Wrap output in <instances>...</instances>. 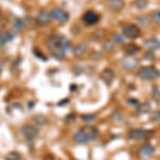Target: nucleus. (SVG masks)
<instances>
[{
    "instance_id": "22",
    "label": "nucleus",
    "mask_w": 160,
    "mask_h": 160,
    "mask_svg": "<svg viewBox=\"0 0 160 160\" xmlns=\"http://www.w3.org/2000/svg\"><path fill=\"white\" fill-rule=\"evenodd\" d=\"M25 28V22L22 19H16L14 24V29L16 31H20Z\"/></svg>"
},
{
    "instance_id": "15",
    "label": "nucleus",
    "mask_w": 160,
    "mask_h": 160,
    "mask_svg": "<svg viewBox=\"0 0 160 160\" xmlns=\"http://www.w3.org/2000/svg\"><path fill=\"white\" fill-rule=\"evenodd\" d=\"M155 152H156L155 146H153L152 144H145V145H143L140 148L139 154H140L141 157H148V156H152Z\"/></svg>"
},
{
    "instance_id": "1",
    "label": "nucleus",
    "mask_w": 160,
    "mask_h": 160,
    "mask_svg": "<svg viewBox=\"0 0 160 160\" xmlns=\"http://www.w3.org/2000/svg\"><path fill=\"white\" fill-rule=\"evenodd\" d=\"M47 49L57 59H64L71 48V42L63 35H51L46 43Z\"/></svg>"
},
{
    "instance_id": "12",
    "label": "nucleus",
    "mask_w": 160,
    "mask_h": 160,
    "mask_svg": "<svg viewBox=\"0 0 160 160\" xmlns=\"http://www.w3.org/2000/svg\"><path fill=\"white\" fill-rule=\"evenodd\" d=\"M144 47L148 51H157L160 49V40L157 38H151L144 41Z\"/></svg>"
},
{
    "instance_id": "21",
    "label": "nucleus",
    "mask_w": 160,
    "mask_h": 160,
    "mask_svg": "<svg viewBox=\"0 0 160 160\" xmlns=\"http://www.w3.org/2000/svg\"><path fill=\"white\" fill-rule=\"evenodd\" d=\"M6 160H22V156H20V154L17 153V152H11V153L7 156Z\"/></svg>"
},
{
    "instance_id": "3",
    "label": "nucleus",
    "mask_w": 160,
    "mask_h": 160,
    "mask_svg": "<svg viewBox=\"0 0 160 160\" xmlns=\"http://www.w3.org/2000/svg\"><path fill=\"white\" fill-rule=\"evenodd\" d=\"M155 135L153 129H143V128H135L128 132V139L132 141H142L148 138H151Z\"/></svg>"
},
{
    "instance_id": "17",
    "label": "nucleus",
    "mask_w": 160,
    "mask_h": 160,
    "mask_svg": "<svg viewBox=\"0 0 160 160\" xmlns=\"http://www.w3.org/2000/svg\"><path fill=\"white\" fill-rule=\"evenodd\" d=\"M14 38L15 35L10 31H4V32L0 33V46L6 45L7 43L11 42V41L14 40Z\"/></svg>"
},
{
    "instance_id": "2",
    "label": "nucleus",
    "mask_w": 160,
    "mask_h": 160,
    "mask_svg": "<svg viewBox=\"0 0 160 160\" xmlns=\"http://www.w3.org/2000/svg\"><path fill=\"white\" fill-rule=\"evenodd\" d=\"M99 136V130L95 126L86 125L82 126L80 129L75 132L73 140L78 144H87L96 140Z\"/></svg>"
},
{
    "instance_id": "27",
    "label": "nucleus",
    "mask_w": 160,
    "mask_h": 160,
    "mask_svg": "<svg viewBox=\"0 0 160 160\" xmlns=\"http://www.w3.org/2000/svg\"><path fill=\"white\" fill-rule=\"evenodd\" d=\"M112 40L115 41L118 44H122L124 42V38L121 37V35H118V33H114V34L112 35Z\"/></svg>"
},
{
    "instance_id": "16",
    "label": "nucleus",
    "mask_w": 160,
    "mask_h": 160,
    "mask_svg": "<svg viewBox=\"0 0 160 160\" xmlns=\"http://www.w3.org/2000/svg\"><path fill=\"white\" fill-rule=\"evenodd\" d=\"M123 50L127 56H133V55H136V53L140 52L141 48L139 47L138 45H136V44H128V45L124 46Z\"/></svg>"
},
{
    "instance_id": "26",
    "label": "nucleus",
    "mask_w": 160,
    "mask_h": 160,
    "mask_svg": "<svg viewBox=\"0 0 160 160\" xmlns=\"http://www.w3.org/2000/svg\"><path fill=\"white\" fill-rule=\"evenodd\" d=\"M153 98H154V100H156L157 102H160V90L154 89V91H153Z\"/></svg>"
},
{
    "instance_id": "5",
    "label": "nucleus",
    "mask_w": 160,
    "mask_h": 160,
    "mask_svg": "<svg viewBox=\"0 0 160 160\" xmlns=\"http://www.w3.org/2000/svg\"><path fill=\"white\" fill-rule=\"evenodd\" d=\"M123 34L125 38H131V40H136L141 37L142 32L141 29L135 24H126L123 26Z\"/></svg>"
},
{
    "instance_id": "24",
    "label": "nucleus",
    "mask_w": 160,
    "mask_h": 160,
    "mask_svg": "<svg viewBox=\"0 0 160 160\" xmlns=\"http://www.w3.org/2000/svg\"><path fill=\"white\" fill-rule=\"evenodd\" d=\"M95 118H96V115H94V114H84L81 117V120L87 123L92 122V121H94Z\"/></svg>"
},
{
    "instance_id": "19",
    "label": "nucleus",
    "mask_w": 160,
    "mask_h": 160,
    "mask_svg": "<svg viewBox=\"0 0 160 160\" xmlns=\"http://www.w3.org/2000/svg\"><path fill=\"white\" fill-rule=\"evenodd\" d=\"M148 0H135L133 1V6L139 10H143L144 8L148 7Z\"/></svg>"
},
{
    "instance_id": "10",
    "label": "nucleus",
    "mask_w": 160,
    "mask_h": 160,
    "mask_svg": "<svg viewBox=\"0 0 160 160\" xmlns=\"http://www.w3.org/2000/svg\"><path fill=\"white\" fill-rule=\"evenodd\" d=\"M88 51H89V45L84 42L78 43L73 48V53L76 58H82V57L86 55Z\"/></svg>"
},
{
    "instance_id": "28",
    "label": "nucleus",
    "mask_w": 160,
    "mask_h": 160,
    "mask_svg": "<svg viewBox=\"0 0 160 160\" xmlns=\"http://www.w3.org/2000/svg\"><path fill=\"white\" fill-rule=\"evenodd\" d=\"M127 104L132 106V107H137L139 105V100L136 98H128L127 99Z\"/></svg>"
},
{
    "instance_id": "8",
    "label": "nucleus",
    "mask_w": 160,
    "mask_h": 160,
    "mask_svg": "<svg viewBox=\"0 0 160 160\" xmlns=\"http://www.w3.org/2000/svg\"><path fill=\"white\" fill-rule=\"evenodd\" d=\"M82 20L83 22L88 26H93L99 22V15L96 12L89 10V11L84 12V14L82 15Z\"/></svg>"
},
{
    "instance_id": "32",
    "label": "nucleus",
    "mask_w": 160,
    "mask_h": 160,
    "mask_svg": "<svg viewBox=\"0 0 160 160\" xmlns=\"http://www.w3.org/2000/svg\"><path fill=\"white\" fill-rule=\"evenodd\" d=\"M0 12H1V10H0Z\"/></svg>"
},
{
    "instance_id": "7",
    "label": "nucleus",
    "mask_w": 160,
    "mask_h": 160,
    "mask_svg": "<svg viewBox=\"0 0 160 160\" xmlns=\"http://www.w3.org/2000/svg\"><path fill=\"white\" fill-rule=\"evenodd\" d=\"M139 64V61L136 58H133V56H126L125 58L122 59L121 61V65L122 68L127 72H133L137 68Z\"/></svg>"
},
{
    "instance_id": "23",
    "label": "nucleus",
    "mask_w": 160,
    "mask_h": 160,
    "mask_svg": "<svg viewBox=\"0 0 160 160\" xmlns=\"http://www.w3.org/2000/svg\"><path fill=\"white\" fill-rule=\"evenodd\" d=\"M151 121L152 122H160V110H156L152 113Z\"/></svg>"
},
{
    "instance_id": "14",
    "label": "nucleus",
    "mask_w": 160,
    "mask_h": 160,
    "mask_svg": "<svg viewBox=\"0 0 160 160\" xmlns=\"http://www.w3.org/2000/svg\"><path fill=\"white\" fill-rule=\"evenodd\" d=\"M114 77H115L114 71L111 69V68H106L105 71L102 73V79L104 80L105 83L108 84V86H110V84L112 83Z\"/></svg>"
},
{
    "instance_id": "20",
    "label": "nucleus",
    "mask_w": 160,
    "mask_h": 160,
    "mask_svg": "<svg viewBox=\"0 0 160 160\" xmlns=\"http://www.w3.org/2000/svg\"><path fill=\"white\" fill-rule=\"evenodd\" d=\"M137 20H138L141 25L146 26V27L151 25V20H149L148 16H146V15H140V16L137 17Z\"/></svg>"
},
{
    "instance_id": "33",
    "label": "nucleus",
    "mask_w": 160,
    "mask_h": 160,
    "mask_svg": "<svg viewBox=\"0 0 160 160\" xmlns=\"http://www.w3.org/2000/svg\"><path fill=\"white\" fill-rule=\"evenodd\" d=\"M159 123H160V122H159ZM159 126H160V125H159Z\"/></svg>"
},
{
    "instance_id": "11",
    "label": "nucleus",
    "mask_w": 160,
    "mask_h": 160,
    "mask_svg": "<svg viewBox=\"0 0 160 160\" xmlns=\"http://www.w3.org/2000/svg\"><path fill=\"white\" fill-rule=\"evenodd\" d=\"M22 133L28 140H33L38 135V129L33 125H27L22 127Z\"/></svg>"
},
{
    "instance_id": "30",
    "label": "nucleus",
    "mask_w": 160,
    "mask_h": 160,
    "mask_svg": "<svg viewBox=\"0 0 160 160\" xmlns=\"http://www.w3.org/2000/svg\"><path fill=\"white\" fill-rule=\"evenodd\" d=\"M3 25H4V22H3V19H2V18H0V29H1V28L3 27Z\"/></svg>"
},
{
    "instance_id": "13",
    "label": "nucleus",
    "mask_w": 160,
    "mask_h": 160,
    "mask_svg": "<svg viewBox=\"0 0 160 160\" xmlns=\"http://www.w3.org/2000/svg\"><path fill=\"white\" fill-rule=\"evenodd\" d=\"M124 7H125L124 0H109L108 3V8L113 12H120L124 9Z\"/></svg>"
},
{
    "instance_id": "29",
    "label": "nucleus",
    "mask_w": 160,
    "mask_h": 160,
    "mask_svg": "<svg viewBox=\"0 0 160 160\" xmlns=\"http://www.w3.org/2000/svg\"><path fill=\"white\" fill-rule=\"evenodd\" d=\"M3 66H4V61H3V59L0 58V73H1V71L3 69Z\"/></svg>"
},
{
    "instance_id": "25",
    "label": "nucleus",
    "mask_w": 160,
    "mask_h": 160,
    "mask_svg": "<svg viewBox=\"0 0 160 160\" xmlns=\"http://www.w3.org/2000/svg\"><path fill=\"white\" fill-rule=\"evenodd\" d=\"M152 18L156 24L160 25V11H154L152 13Z\"/></svg>"
},
{
    "instance_id": "18",
    "label": "nucleus",
    "mask_w": 160,
    "mask_h": 160,
    "mask_svg": "<svg viewBox=\"0 0 160 160\" xmlns=\"http://www.w3.org/2000/svg\"><path fill=\"white\" fill-rule=\"evenodd\" d=\"M152 107H151V104L149 102H144V104H141V105H138L137 106V110H136V113L138 115H143V114H146L151 111Z\"/></svg>"
},
{
    "instance_id": "9",
    "label": "nucleus",
    "mask_w": 160,
    "mask_h": 160,
    "mask_svg": "<svg viewBox=\"0 0 160 160\" xmlns=\"http://www.w3.org/2000/svg\"><path fill=\"white\" fill-rule=\"evenodd\" d=\"M51 14L47 11H41L35 17V22L38 26H47L51 22Z\"/></svg>"
},
{
    "instance_id": "31",
    "label": "nucleus",
    "mask_w": 160,
    "mask_h": 160,
    "mask_svg": "<svg viewBox=\"0 0 160 160\" xmlns=\"http://www.w3.org/2000/svg\"><path fill=\"white\" fill-rule=\"evenodd\" d=\"M44 160H56L53 157H50V156H47V157H45V159Z\"/></svg>"
},
{
    "instance_id": "4",
    "label": "nucleus",
    "mask_w": 160,
    "mask_h": 160,
    "mask_svg": "<svg viewBox=\"0 0 160 160\" xmlns=\"http://www.w3.org/2000/svg\"><path fill=\"white\" fill-rule=\"evenodd\" d=\"M138 76L143 80H148V81H152V80H156L159 77L158 69L154 66H143L139 69Z\"/></svg>"
},
{
    "instance_id": "6",
    "label": "nucleus",
    "mask_w": 160,
    "mask_h": 160,
    "mask_svg": "<svg viewBox=\"0 0 160 160\" xmlns=\"http://www.w3.org/2000/svg\"><path fill=\"white\" fill-rule=\"evenodd\" d=\"M51 17L56 20V22H60V24H64L66 22L69 18V14L65 10L61 9V8H55V9L51 11Z\"/></svg>"
}]
</instances>
